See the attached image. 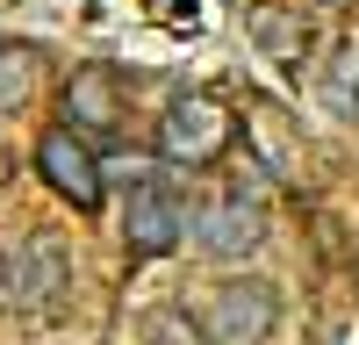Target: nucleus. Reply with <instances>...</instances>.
I'll list each match as a JSON object with an SVG mask.
<instances>
[{
  "label": "nucleus",
  "mask_w": 359,
  "mask_h": 345,
  "mask_svg": "<svg viewBox=\"0 0 359 345\" xmlns=\"http://www.w3.org/2000/svg\"><path fill=\"white\" fill-rule=\"evenodd\" d=\"M65 295H72V252L57 245L50 230L22 238L8 259H0V302L15 316H57Z\"/></svg>",
  "instance_id": "1"
},
{
  "label": "nucleus",
  "mask_w": 359,
  "mask_h": 345,
  "mask_svg": "<svg viewBox=\"0 0 359 345\" xmlns=\"http://www.w3.org/2000/svg\"><path fill=\"white\" fill-rule=\"evenodd\" d=\"M230 137H237V115H230L216 94H172L165 115H158V130H151L158 158H165V165H187V172L216 165V158L230 151Z\"/></svg>",
  "instance_id": "2"
},
{
  "label": "nucleus",
  "mask_w": 359,
  "mask_h": 345,
  "mask_svg": "<svg viewBox=\"0 0 359 345\" xmlns=\"http://www.w3.org/2000/svg\"><path fill=\"white\" fill-rule=\"evenodd\" d=\"M273 324H280V288L259 280V273L216 280V295H208V309H201L208 345H266V338H273Z\"/></svg>",
  "instance_id": "3"
},
{
  "label": "nucleus",
  "mask_w": 359,
  "mask_h": 345,
  "mask_svg": "<svg viewBox=\"0 0 359 345\" xmlns=\"http://www.w3.org/2000/svg\"><path fill=\"white\" fill-rule=\"evenodd\" d=\"M194 245L208 259H223V266H230V259H252L266 245V194L237 180L230 194L201 201V209H194Z\"/></svg>",
  "instance_id": "4"
},
{
  "label": "nucleus",
  "mask_w": 359,
  "mask_h": 345,
  "mask_svg": "<svg viewBox=\"0 0 359 345\" xmlns=\"http://www.w3.org/2000/svg\"><path fill=\"white\" fill-rule=\"evenodd\" d=\"M187 201H180L165 180H137L130 187V201H123V245H130V259H165L180 238H187Z\"/></svg>",
  "instance_id": "5"
},
{
  "label": "nucleus",
  "mask_w": 359,
  "mask_h": 345,
  "mask_svg": "<svg viewBox=\"0 0 359 345\" xmlns=\"http://www.w3.org/2000/svg\"><path fill=\"white\" fill-rule=\"evenodd\" d=\"M36 172H43V187H50L57 201H72L79 216L101 209V158H94V144L72 137L65 123L36 137Z\"/></svg>",
  "instance_id": "6"
},
{
  "label": "nucleus",
  "mask_w": 359,
  "mask_h": 345,
  "mask_svg": "<svg viewBox=\"0 0 359 345\" xmlns=\"http://www.w3.org/2000/svg\"><path fill=\"white\" fill-rule=\"evenodd\" d=\"M57 115H65V130L72 137H115L123 130V115H130V101H123V72L115 65H79L72 79H65V94H57Z\"/></svg>",
  "instance_id": "7"
},
{
  "label": "nucleus",
  "mask_w": 359,
  "mask_h": 345,
  "mask_svg": "<svg viewBox=\"0 0 359 345\" xmlns=\"http://www.w3.org/2000/svg\"><path fill=\"white\" fill-rule=\"evenodd\" d=\"M245 29H252V43L273 58V65H302L309 36H302V15H294V8H252Z\"/></svg>",
  "instance_id": "8"
},
{
  "label": "nucleus",
  "mask_w": 359,
  "mask_h": 345,
  "mask_svg": "<svg viewBox=\"0 0 359 345\" xmlns=\"http://www.w3.org/2000/svg\"><path fill=\"white\" fill-rule=\"evenodd\" d=\"M323 101H331V115H352L359 123V36H345L323 58Z\"/></svg>",
  "instance_id": "9"
},
{
  "label": "nucleus",
  "mask_w": 359,
  "mask_h": 345,
  "mask_svg": "<svg viewBox=\"0 0 359 345\" xmlns=\"http://www.w3.org/2000/svg\"><path fill=\"white\" fill-rule=\"evenodd\" d=\"M36 86V50L29 43H0V108H22Z\"/></svg>",
  "instance_id": "10"
},
{
  "label": "nucleus",
  "mask_w": 359,
  "mask_h": 345,
  "mask_svg": "<svg viewBox=\"0 0 359 345\" xmlns=\"http://www.w3.org/2000/svg\"><path fill=\"white\" fill-rule=\"evenodd\" d=\"M144 345H208V331H201V316H187V309H158L151 324H144Z\"/></svg>",
  "instance_id": "11"
},
{
  "label": "nucleus",
  "mask_w": 359,
  "mask_h": 345,
  "mask_svg": "<svg viewBox=\"0 0 359 345\" xmlns=\"http://www.w3.org/2000/svg\"><path fill=\"white\" fill-rule=\"evenodd\" d=\"M316 8H352V0H316Z\"/></svg>",
  "instance_id": "12"
}]
</instances>
